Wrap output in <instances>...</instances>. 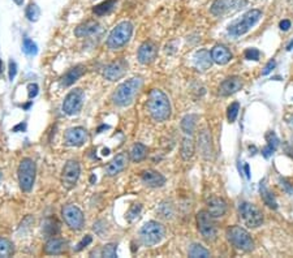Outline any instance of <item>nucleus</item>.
<instances>
[{"instance_id":"nucleus-1","label":"nucleus","mask_w":293,"mask_h":258,"mask_svg":"<svg viewBox=\"0 0 293 258\" xmlns=\"http://www.w3.org/2000/svg\"><path fill=\"white\" fill-rule=\"evenodd\" d=\"M147 110L155 121L162 123L171 116V103L168 97L162 90L154 89L149 94L147 101Z\"/></svg>"},{"instance_id":"nucleus-2","label":"nucleus","mask_w":293,"mask_h":258,"mask_svg":"<svg viewBox=\"0 0 293 258\" xmlns=\"http://www.w3.org/2000/svg\"><path fill=\"white\" fill-rule=\"evenodd\" d=\"M142 86L141 78H130L128 81L122 82L118 86V89L112 94V102L116 106L126 107L133 102L136 95L138 94L139 89Z\"/></svg>"},{"instance_id":"nucleus-3","label":"nucleus","mask_w":293,"mask_h":258,"mask_svg":"<svg viewBox=\"0 0 293 258\" xmlns=\"http://www.w3.org/2000/svg\"><path fill=\"white\" fill-rule=\"evenodd\" d=\"M132 33H133V25L130 24L129 21H122L112 29L107 39V46L111 50L121 49L122 46L128 43L132 37Z\"/></svg>"},{"instance_id":"nucleus-4","label":"nucleus","mask_w":293,"mask_h":258,"mask_svg":"<svg viewBox=\"0 0 293 258\" xmlns=\"http://www.w3.org/2000/svg\"><path fill=\"white\" fill-rule=\"evenodd\" d=\"M164 227L159 222L150 221L142 225V228L139 229V240L143 245L153 246L156 245L162 241L164 238Z\"/></svg>"},{"instance_id":"nucleus-5","label":"nucleus","mask_w":293,"mask_h":258,"mask_svg":"<svg viewBox=\"0 0 293 258\" xmlns=\"http://www.w3.org/2000/svg\"><path fill=\"white\" fill-rule=\"evenodd\" d=\"M35 172H37V167L34 160L30 158H24L20 162L18 166V183H20V188L22 192H30L35 181Z\"/></svg>"},{"instance_id":"nucleus-6","label":"nucleus","mask_w":293,"mask_h":258,"mask_svg":"<svg viewBox=\"0 0 293 258\" xmlns=\"http://www.w3.org/2000/svg\"><path fill=\"white\" fill-rule=\"evenodd\" d=\"M260 16H262V12H260L259 9L249 11V12L245 13L240 21H237V22H235V24L229 26L228 33L233 35V37H240L242 34L248 33L249 30L259 21Z\"/></svg>"},{"instance_id":"nucleus-7","label":"nucleus","mask_w":293,"mask_h":258,"mask_svg":"<svg viewBox=\"0 0 293 258\" xmlns=\"http://www.w3.org/2000/svg\"><path fill=\"white\" fill-rule=\"evenodd\" d=\"M228 240L236 246L237 249L244 252H252L254 249V242L246 229L241 228L239 225H233L227 231Z\"/></svg>"},{"instance_id":"nucleus-8","label":"nucleus","mask_w":293,"mask_h":258,"mask_svg":"<svg viewBox=\"0 0 293 258\" xmlns=\"http://www.w3.org/2000/svg\"><path fill=\"white\" fill-rule=\"evenodd\" d=\"M240 217L245 224L250 228H257L263 223V215L258 207L250 204V202H241L239 206Z\"/></svg>"},{"instance_id":"nucleus-9","label":"nucleus","mask_w":293,"mask_h":258,"mask_svg":"<svg viewBox=\"0 0 293 258\" xmlns=\"http://www.w3.org/2000/svg\"><path fill=\"white\" fill-rule=\"evenodd\" d=\"M61 214H63V218H64V222L69 228L78 231V229H81L84 227L85 218H84V214L77 206L70 205V204L69 205H65L61 210Z\"/></svg>"},{"instance_id":"nucleus-10","label":"nucleus","mask_w":293,"mask_h":258,"mask_svg":"<svg viewBox=\"0 0 293 258\" xmlns=\"http://www.w3.org/2000/svg\"><path fill=\"white\" fill-rule=\"evenodd\" d=\"M197 222H198V229H200L201 235L208 241L215 240L218 232H216V227L212 222V217L210 215V213L205 210L200 211L197 214Z\"/></svg>"},{"instance_id":"nucleus-11","label":"nucleus","mask_w":293,"mask_h":258,"mask_svg":"<svg viewBox=\"0 0 293 258\" xmlns=\"http://www.w3.org/2000/svg\"><path fill=\"white\" fill-rule=\"evenodd\" d=\"M80 173H81V168H80L77 160H68L63 168L61 183L67 189H72L77 184Z\"/></svg>"},{"instance_id":"nucleus-12","label":"nucleus","mask_w":293,"mask_h":258,"mask_svg":"<svg viewBox=\"0 0 293 258\" xmlns=\"http://www.w3.org/2000/svg\"><path fill=\"white\" fill-rule=\"evenodd\" d=\"M82 99H84V91L81 89H74L67 95L63 103V111L67 115L77 114L81 110Z\"/></svg>"},{"instance_id":"nucleus-13","label":"nucleus","mask_w":293,"mask_h":258,"mask_svg":"<svg viewBox=\"0 0 293 258\" xmlns=\"http://www.w3.org/2000/svg\"><path fill=\"white\" fill-rule=\"evenodd\" d=\"M245 4V0H215L212 3L211 13L214 16H223L236 11Z\"/></svg>"},{"instance_id":"nucleus-14","label":"nucleus","mask_w":293,"mask_h":258,"mask_svg":"<svg viewBox=\"0 0 293 258\" xmlns=\"http://www.w3.org/2000/svg\"><path fill=\"white\" fill-rule=\"evenodd\" d=\"M126 68H128V64H126L125 60L120 59V60H116V62L108 64L103 72V76L108 81H116V80L124 77V74L126 73Z\"/></svg>"},{"instance_id":"nucleus-15","label":"nucleus","mask_w":293,"mask_h":258,"mask_svg":"<svg viewBox=\"0 0 293 258\" xmlns=\"http://www.w3.org/2000/svg\"><path fill=\"white\" fill-rule=\"evenodd\" d=\"M65 143L69 145V146H82L87 139V132L85 131V128L82 127H76L70 128L68 131L65 132L64 136Z\"/></svg>"},{"instance_id":"nucleus-16","label":"nucleus","mask_w":293,"mask_h":258,"mask_svg":"<svg viewBox=\"0 0 293 258\" xmlns=\"http://www.w3.org/2000/svg\"><path fill=\"white\" fill-rule=\"evenodd\" d=\"M128 162H129V155L126 153H119L118 155L107 164L106 173L108 176H116L118 173L124 171Z\"/></svg>"},{"instance_id":"nucleus-17","label":"nucleus","mask_w":293,"mask_h":258,"mask_svg":"<svg viewBox=\"0 0 293 258\" xmlns=\"http://www.w3.org/2000/svg\"><path fill=\"white\" fill-rule=\"evenodd\" d=\"M158 53V47L155 46L153 42H145L141 47L138 49V62L141 64H150L151 62H154V59L156 57Z\"/></svg>"},{"instance_id":"nucleus-18","label":"nucleus","mask_w":293,"mask_h":258,"mask_svg":"<svg viewBox=\"0 0 293 258\" xmlns=\"http://www.w3.org/2000/svg\"><path fill=\"white\" fill-rule=\"evenodd\" d=\"M141 180L146 187L150 188H159L166 184V177L163 176L162 173L158 171H153V170H147L141 175Z\"/></svg>"},{"instance_id":"nucleus-19","label":"nucleus","mask_w":293,"mask_h":258,"mask_svg":"<svg viewBox=\"0 0 293 258\" xmlns=\"http://www.w3.org/2000/svg\"><path fill=\"white\" fill-rule=\"evenodd\" d=\"M241 87H242L241 78L235 76V77H229L227 78V80H224V81L220 84L219 93L220 95H223V97H228V95L237 93Z\"/></svg>"},{"instance_id":"nucleus-20","label":"nucleus","mask_w":293,"mask_h":258,"mask_svg":"<svg viewBox=\"0 0 293 258\" xmlns=\"http://www.w3.org/2000/svg\"><path fill=\"white\" fill-rule=\"evenodd\" d=\"M208 213L212 218H220L223 217L225 211H227V204L225 201L219 198V197H211L207 201Z\"/></svg>"},{"instance_id":"nucleus-21","label":"nucleus","mask_w":293,"mask_h":258,"mask_svg":"<svg viewBox=\"0 0 293 258\" xmlns=\"http://www.w3.org/2000/svg\"><path fill=\"white\" fill-rule=\"evenodd\" d=\"M101 25L95 22V21H87L85 24L80 25L77 29H76V37L78 38H84V37H91V35H95V34L101 33Z\"/></svg>"},{"instance_id":"nucleus-22","label":"nucleus","mask_w":293,"mask_h":258,"mask_svg":"<svg viewBox=\"0 0 293 258\" xmlns=\"http://www.w3.org/2000/svg\"><path fill=\"white\" fill-rule=\"evenodd\" d=\"M193 62H194V67L198 70H207L212 64V57L207 50H200L195 52Z\"/></svg>"},{"instance_id":"nucleus-23","label":"nucleus","mask_w":293,"mask_h":258,"mask_svg":"<svg viewBox=\"0 0 293 258\" xmlns=\"http://www.w3.org/2000/svg\"><path fill=\"white\" fill-rule=\"evenodd\" d=\"M211 57L212 62H215L219 66H224V64L231 62L232 53L229 52V50L227 47H224V46H215L211 50Z\"/></svg>"},{"instance_id":"nucleus-24","label":"nucleus","mask_w":293,"mask_h":258,"mask_svg":"<svg viewBox=\"0 0 293 258\" xmlns=\"http://www.w3.org/2000/svg\"><path fill=\"white\" fill-rule=\"evenodd\" d=\"M64 249H65V241L63 240V239H59V238L50 239L45 245V253L50 254V256H56V254L63 253Z\"/></svg>"},{"instance_id":"nucleus-25","label":"nucleus","mask_w":293,"mask_h":258,"mask_svg":"<svg viewBox=\"0 0 293 258\" xmlns=\"http://www.w3.org/2000/svg\"><path fill=\"white\" fill-rule=\"evenodd\" d=\"M85 73V68L82 66H77L74 67V68H72V69H69L67 73L63 76V78H61V84L64 86H70L73 85L74 82L77 81V80H80V77H82V74Z\"/></svg>"},{"instance_id":"nucleus-26","label":"nucleus","mask_w":293,"mask_h":258,"mask_svg":"<svg viewBox=\"0 0 293 258\" xmlns=\"http://www.w3.org/2000/svg\"><path fill=\"white\" fill-rule=\"evenodd\" d=\"M194 152H195V146L193 138H191L190 136L184 137L183 142H181V156H183V159L189 160L191 156L194 155Z\"/></svg>"},{"instance_id":"nucleus-27","label":"nucleus","mask_w":293,"mask_h":258,"mask_svg":"<svg viewBox=\"0 0 293 258\" xmlns=\"http://www.w3.org/2000/svg\"><path fill=\"white\" fill-rule=\"evenodd\" d=\"M146 154H147V149L143 143H139V142L135 143L129 153L130 160H133V162H136V163H138V162H141V160H143L145 158H146Z\"/></svg>"},{"instance_id":"nucleus-28","label":"nucleus","mask_w":293,"mask_h":258,"mask_svg":"<svg viewBox=\"0 0 293 258\" xmlns=\"http://www.w3.org/2000/svg\"><path fill=\"white\" fill-rule=\"evenodd\" d=\"M200 150L202 152V155L205 158H210V154H211V138H210V136H208L207 131H204L200 135Z\"/></svg>"},{"instance_id":"nucleus-29","label":"nucleus","mask_w":293,"mask_h":258,"mask_svg":"<svg viewBox=\"0 0 293 258\" xmlns=\"http://www.w3.org/2000/svg\"><path fill=\"white\" fill-rule=\"evenodd\" d=\"M197 116L195 115H187L181 121V129L184 131V133L187 135H193L195 129V124H197Z\"/></svg>"},{"instance_id":"nucleus-30","label":"nucleus","mask_w":293,"mask_h":258,"mask_svg":"<svg viewBox=\"0 0 293 258\" xmlns=\"http://www.w3.org/2000/svg\"><path fill=\"white\" fill-rule=\"evenodd\" d=\"M260 196H262V198H263V201H265V204L269 207H271V209H276L277 207V204L276 201H275V197L273 196V193L270 192L269 189L266 188L265 185V181L263 183H260Z\"/></svg>"},{"instance_id":"nucleus-31","label":"nucleus","mask_w":293,"mask_h":258,"mask_svg":"<svg viewBox=\"0 0 293 258\" xmlns=\"http://www.w3.org/2000/svg\"><path fill=\"white\" fill-rule=\"evenodd\" d=\"M116 1H118V0H106V1H103L101 4L95 5L93 9L94 15H97V16H104V15H107V13L110 12L111 9L114 8Z\"/></svg>"},{"instance_id":"nucleus-32","label":"nucleus","mask_w":293,"mask_h":258,"mask_svg":"<svg viewBox=\"0 0 293 258\" xmlns=\"http://www.w3.org/2000/svg\"><path fill=\"white\" fill-rule=\"evenodd\" d=\"M15 252L13 244L9 241L8 239L0 238V258L11 257Z\"/></svg>"},{"instance_id":"nucleus-33","label":"nucleus","mask_w":293,"mask_h":258,"mask_svg":"<svg viewBox=\"0 0 293 258\" xmlns=\"http://www.w3.org/2000/svg\"><path fill=\"white\" fill-rule=\"evenodd\" d=\"M189 257L191 258H207L210 257V252L200 244H193L189 249Z\"/></svg>"},{"instance_id":"nucleus-34","label":"nucleus","mask_w":293,"mask_h":258,"mask_svg":"<svg viewBox=\"0 0 293 258\" xmlns=\"http://www.w3.org/2000/svg\"><path fill=\"white\" fill-rule=\"evenodd\" d=\"M43 229H45V232L49 236H55L56 234H59L60 227H59V223L55 219H47L45 225H43Z\"/></svg>"},{"instance_id":"nucleus-35","label":"nucleus","mask_w":293,"mask_h":258,"mask_svg":"<svg viewBox=\"0 0 293 258\" xmlns=\"http://www.w3.org/2000/svg\"><path fill=\"white\" fill-rule=\"evenodd\" d=\"M26 17H28L29 21L32 22H35V21L39 20V16H41V9L37 4H29V7L26 8Z\"/></svg>"},{"instance_id":"nucleus-36","label":"nucleus","mask_w":293,"mask_h":258,"mask_svg":"<svg viewBox=\"0 0 293 258\" xmlns=\"http://www.w3.org/2000/svg\"><path fill=\"white\" fill-rule=\"evenodd\" d=\"M22 51H24L26 55H37L38 52V46L34 43V42L30 39V38H25L24 43H22Z\"/></svg>"},{"instance_id":"nucleus-37","label":"nucleus","mask_w":293,"mask_h":258,"mask_svg":"<svg viewBox=\"0 0 293 258\" xmlns=\"http://www.w3.org/2000/svg\"><path fill=\"white\" fill-rule=\"evenodd\" d=\"M116 249H118V245H116V244H107V245H104V248H103L102 256L107 258L118 257Z\"/></svg>"},{"instance_id":"nucleus-38","label":"nucleus","mask_w":293,"mask_h":258,"mask_svg":"<svg viewBox=\"0 0 293 258\" xmlns=\"http://www.w3.org/2000/svg\"><path fill=\"white\" fill-rule=\"evenodd\" d=\"M239 111H240V104L237 102L232 103L231 106L228 107V120L231 121V123H233L235 120H236L237 115H239Z\"/></svg>"},{"instance_id":"nucleus-39","label":"nucleus","mask_w":293,"mask_h":258,"mask_svg":"<svg viewBox=\"0 0 293 258\" xmlns=\"http://www.w3.org/2000/svg\"><path fill=\"white\" fill-rule=\"evenodd\" d=\"M266 138H267V148L271 150V152H275L277 148V145H279V139H277L276 135L274 133V132H270L269 135L266 136Z\"/></svg>"},{"instance_id":"nucleus-40","label":"nucleus","mask_w":293,"mask_h":258,"mask_svg":"<svg viewBox=\"0 0 293 258\" xmlns=\"http://www.w3.org/2000/svg\"><path fill=\"white\" fill-rule=\"evenodd\" d=\"M139 213H141V205L136 204V205H133L132 207H130L129 213H128V219H129L130 222H133V221H136V219H138Z\"/></svg>"},{"instance_id":"nucleus-41","label":"nucleus","mask_w":293,"mask_h":258,"mask_svg":"<svg viewBox=\"0 0 293 258\" xmlns=\"http://www.w3.org/2000/svg\"><path fill=\"white\" fill-rule=\"evenodd\" d=\"M260 56V52L257 49H248L245 51V57L248 60H258Z\"/></svg>"},{"instance_id":"nucleus-42","label":"nucleus","mask_w":293,"mask_h":258,"mask_svg":"<svg viewBox=\"0 0 293 258\" xmlns=\"http://www.w3.org/2000/svg\"><path fill=\"white\" fill-rule=\"evenodd\" d=\"M91 240H93V238H91V236H90V235H86L85 238L82 239L81 241L78 242L77 244V248H76V250H77V252H80V250H82L84 249V248H85V246H87L90 244V242H91Z\"/></svg>"},{"instance_id":"nucleus-43","label":"nucleus","mask_w":293,"mask_h":258,"mask_svg":"<svg viewBox=\"0 0 293 258\" xmlns=\"http://www.w3.org/2000/svg\"><path fill=\"white\" fill-rule=\"evenodd\" d=\"M16 73H17L16 62H15V60H11V62H9V80H11V81L16 77Z\"/></svg>"},{"instance_id":"nucleus-44","label":"nucleus","mask_w":293,"mask_h":258,"mask_svg":"<svg viewBox=\"0 0 293 258\" xmlns=\"http://www.w3.org/2000/svg\"><path fill=\"white\" fill-rule=\"evenodd\" d=\"M28 89H29V98H30V99L34 98V97L38 94V85H37V84H29Z\"/></svg>"},{"instance_id":"nucleus-45","label":"nucleus","mask_w":293,"mask_h":258,"mask_svg":"<svg viewBox=\"0 0 293 258\" xmlns=\"http://www.w3.org/2000/svg\"><path fill=\"white\" fill-rule=\"evenodd\" d=\"M275 66H276V63L274 62V60H270V62L267 63V64H266L265 69H263V72H262V73H263V74H269L270 72H271V70H273L274 68H275Z\"/></svg>"},{"instance_id":"nucleus-46","label":"nucleus","mask_w":293,"mask_h":258,"mask_svg":"<svg viewBox=\"0 0 293 258\" xmlns=\"http://www.w3.org/2000/svg\"><path fill=\"white\" fill-rule=\"evenodd\" d=\"M291 28V21L289 20H283L280 22V29L281 30H284V32H287L288 29Z\"/></svg>"},{"instance_id":"nucleus-47","label":"nucleus","mask_w":293,"mask_h":258,"mask_svg":"<svg viewBox=\"0 0 293 258\" xmlns=\"http://www.w3.org/2000/svg\"><path fill=\"white\" fill-rule=\"evenodd\" d=\"M281 185H283V187H284V188L287 189V190H288L289 193H292V189L289 188V184H288V183H287V181L281 180Z\"/></svg>"},{"instance_id":"nucleus-48","label":"nucleus","mask_w":293,"mask_h":258,"mask_svg":"<svg viewBox=\"0 0 293 258\" xmlns=\"http://www.w3.org/2000/svg\"><path fill=\"white\" fill-rule=\"evenodd\" d=\"M245 173H246V177H250V172H249L248 164H245Z\"/></svg>"},{"instance_id":"nucleus-49","label":"nucleus","mask_w":293,"mask_h":258,"mask_svg":"<svg viewBox=\"0 0 293 258\" xmlns=\"http://www.w3.org/2000/svg\"><path fill=\"white\" fill-rule=\"evenodd\" d=\"M13 1H15V3H16L17 5H22V4H24V0H13Z\"/></svg>"},{"instance_id":"nucleus-50","label":"nucleus","mask_w":293,"mask_h":258,"mask_svg":"<svg viewBox=\"0 0 293 258\" xmlns=\"http://www.w3.org/2000/svg\"><path fill=\"white\" fill-rule=\"evenodd\" d=\"M293 49V41H291V43H289L288 46H287V50H288V51H291V50Z\"/></svg>"},{"instance_id":"nucleus-51","label":"nucleus","mask_w":293,"mask_h":258,"mask_svg":"<svg viewBox=\"0 0 293 258\" xmlns=\"http://www.w3.org/2000/svg\"><path fill=\"white\" fill-rule=\"evenodd\" d=\"M3 74V62H1V59H0V76Z\"/></svg>"},{"instance_id":"nucleus-52","label":"nucleus","mask_w":293,"mask_h":258,"mask_svg":"<svg viewBox=\"0 0 293 258\" xmlns=\"http://www.w3.org/2000/svg\"><path fill=\"white\" fill-rule=\"evenodd\" d=\"M288 152H289V155L293 156V149H288Z\"/></svg>"},{"instance_id":"nucleus-53","label":"nucleus","mask_w":293,"mask_h":258,"mask_svg":"<svg viewBox=\"0 0 293 258\" xmlns=\"http://www.w3.org/2000/svg\"><path fill=\"white\" fill-rule=\"evenodd\" d=\"M0 177H1V172H0Z\"/></svg>"}]
</instances>
